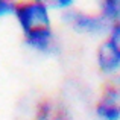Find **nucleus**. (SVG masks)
Here are the masks:
<instances>
[{
    "label": "nucleus",
    "mask_w": 120,
    "mask_h": 120,
    "mask_svg": "<svg viewBox=\"0 0 120 120\" xmlns=\"http://www.w3.org/2000/svg\"><path fill=\"white\" fill-rule=\"evenodd\" d=\"M18 18L24 29V34L35 47L46 49L52 40L50 20L46 6L40 3H27L18 9Z\"/></svg>",
    "instance_id": "f257e3e1"
},
{
    "label": "nucleus",
    "mask_w": 120,
    "mask_h": 120,
    "mask_svg": "<svg viewBox=\"0 0 120 120\" xmlns=\"http://www.w3.org/2000/svg\"><path fill=\"white\" fill-rule=\"evenodd\" d=\"M97 67L106 76L120 75V23L111 24L96 52Z\"/></svg>",
    "instance_id": "f03ea898"
},
{
    "label": "nucleus",
    "mask_w": 120,
    "mask_h": 120,
    "mask_svg": "<svg viewBox=\"0 0 120 120\" xmlns=\"http://www.w3.org/2000/svg\"><path fill=\"white\" fill-rule=\"evenodd\" d=\"M67 20L75 30L91 37L106 35L109 29V24L103 20L99 12L67 11Z\"/></svg>",
    "instance_id": "7ed1b4c3"
},
{
    "label": "nucleus",
    "mask_w": 120,
    "mask_h": 120,
    "mask_svg": "<svg viewBox=\"0 0 120 120\" xmlns=\"http://www.w3.org/2000/svg\"><path fill=\"white\" fill-rule=\"evenodd\" d=\"M94 111L99 120H120V94L114 84L105 87Z\"/></svg>",
    "instance_id": "20e7f679"
},
{
    "label": "nucleus",
    "mask_w": 120,
    "mask_h": 120,
    "mask_svg": "<svg viewBox=\"0 0 120 120\" xmlns=\"http://www.w3.org/2000/svg\"><path fill=\"white\" fill-rule=\"evenodd\" d=\"M99 14L106 23L117 24L120 23V0H105L99 5Z\"/></svg>",
    "instance_id": "39448f33"
},
{
    "label": "nucleus",
    "mask_w": 120,
    "mask_h": 120,
    "mask_svg": "<svg viewBox=\"0 0 120 120\" xmlns=\"http://www.w3.org/2000/svg\"><path fill=\"white\" fill-rule=\"evenodd\" d=\"M9 11V5H6V3H2L0 2V15H3L5 12Z\"/></svg>",
    "instance_id": "423d86ee"
},
{
    "label": "nucleus",
    "mask_w": 120,
    "mask_h": 120,
    "mask_svg": "<svg viewBox=\"0 0 120 120\" xmlns=\"http://www.w3.org/2000/svg\"><path fill=\"white\" fill-rule=\"evenodd\" d=\"M112 84L116 85V88H117V91H119V94H120V75L117 78H114V82H112Z\"/></svg>",
    "instance_id": "0eeeda50"
}]
</instances>
